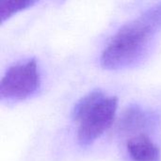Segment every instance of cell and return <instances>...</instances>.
I'll use <instances>...</instances> for the list:
<instances>
[{"instance_id": "1", "label": "cell", "mask_w": 161, "mask_h": 161, "mask_svg": "<svg viewBox=\"0 0 161 161\" xmlns=\"http://www.w3.org/2000/svg\"><path fill=\"white\" fill-rule=\"evenodd\" d=\"M161 29V3L139 18L124 25L102 53L101 65L108 70H120L134 64L147 50Z\"/></svg>"}, {"instance_id": "2", "label": "cell", "mask_w": 161, "mask_h": 161, "mask_svg": "<svg viewBox=\"0 0 161 161\" xmlns=\"http://www.w3.org/2000/svg\"><path fill=\"white\" fill-rule=\"evenodd\" d=\"M118 108V98L94 90L74 107L72 117L78 123L77 140L81 146L92 144L111 125Z\"/></svg>"}, {"instance_id": "3", "label": "cell", "mask_w": 161, "mask_h": 161, "mask_svg": "<svg viewBox=\"0 0 161 161\" xmlns=\"http://www.w3.org/2000/svg\"><path fill=\"white\" fill-rule=\"evenodd\" d=\"M40 75L34 58L15 64L6 72L0 82L1 100H24L32 96L40 87Z\"/></svg>"}, {"instance_id": "4", "label": "cell", "mask_w": 161, "mask_h": 161, "mask_svg": "<svg viewBox=\"0 0 161 161\" xmlns=\"http://www.w3.org/2000/svg\"><path fill=\"white\" fill-rule=\"evenodd\" d=\"M126 149L133 161H161L160 149L146 135L130 139Z\"/></svg>"}, {"instance_id": "5", "label": "cell", "mask_w": 161, "mask_h": 161, "mask_svg": "<svg viewBox=\"0 0 161 161\" xmlns=\"http://www.w3.org/2000/svg\"><path fill=\"white\" fill-rule=\"evenodd\" d=\"M148 121H150V119L146 112L139 107H132L129 108L125 113L122 119L121 126L122 128L127 130H135L145 126Z\"/></svg>"}, {"instance_id": "6", "label": "cell", "mask_w": 161, "mask_h": 161, "mask_svg": "<svg viewBox=\"0 0 161 161\" xmlns=\"http://www.w3.org/2000/svg\"><path fill=\"white\" fill-rule=\"evenodd\" d=\"M36 2L24 0V1H13V0H0V20L4 23L6 20L10 18L13 14L32 7Z\"/></svg>"}]
</instances>
